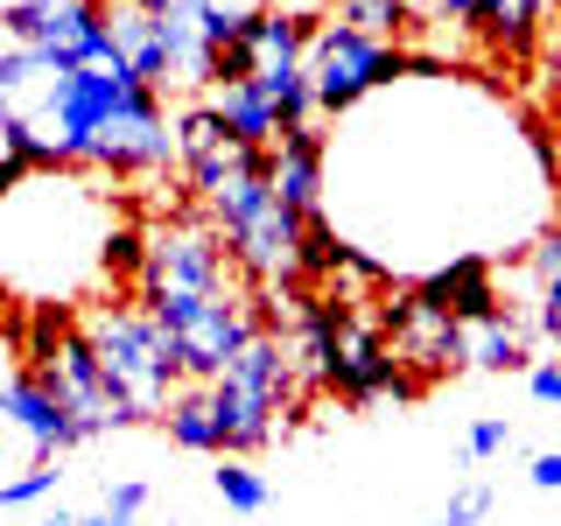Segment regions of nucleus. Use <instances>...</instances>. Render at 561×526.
I'll return each instance as SVG.
<instances>
[{"instance_id":"nucleus-1","label":"nucleus","mask_w":561,"mask_h":526,"mask_svg":"<svg viewBox=\"0 0 561 526\" xmlns=\"http://www.w3.org/2000/svg\"><path fill=\"white\" fill-rule=\"evenodd\" d=\"M78 323H84V338H92V351H99L105 386L119 393V408H127L134 421H162L169 400L190 386L169 330L154 323L140 302H92Z\"/></svg>"},{"instance_id":"nucleus-2","label":"nucleus","mask_w":561,"mask_h":526,"mask_svg":"<svg viewBox=\"0 0 561 526\" xmlns=\"http://www.w3.org/2000/svg\"><path fill=\"white\" fill-rule=\"evenodd\" d=\"M154 84H140L127 64H92V70H64L49 78L28 105V127L43 134V148L57 155V169H92L99 140L148 99Z\"/></svg>"},{"instance_id":"nucleus-3","label":"nucleus","mask_w":561,"mask_h":526,"mask_svg":"<svg viewBox=\"0 0 561 526\" xmlns=\"http://www.w3.org/2000/svg\"><path fill=\"white\" fill-rule=\"evenodd\" d=\"M302 393V373H295V344L260 330L253 344L210 379V408H218V428H225V456H253L280 435V414L295 408Z\"/></svg>"},{"instance_id":"nucleus-4","label":"nucleus","mask_w":561,"mask_h":526,"mask_svg":"<svg viewBox=\"0 0 561 526\" xmlns=\"http://www.w3.org/2000/svg\"><path fill=\"white\" fill-rule=\"evenodd\" d=\"M0 43L35 49L49 78L92 70V64H119L113 8H105V0H8V8H0Z\"/></svg>"},{"instance_id":"nucleus-5","label":"nucleus","mask_w":561,"mask_h":526,"mask_svg":"<svg viewBox=\"0 0 561 526\" xmlns=\"http://www.w3.org/2000/svg\"><path fill=\"white\" fill-rule=\"evenodd\" d=\"M140 309L169 330V344H175V358H183L190 386H210L245 344L260 338L253 295H239V288H225V295H169V302H140Z\"/></svg>"},{"instance_id":"nucleus-6","label":"nucleus","mask_w":561,"mask_h":526,"mask_svg":"<svg viewBox=\"0 0 561 526\" xmlns=\"http://www.w3.org/2000/svg\"><path fill=\"white\" fill-rule=\"evenodd\" d=\"M309 78H316V105H323V119H337L358 99H373V92H386V84L414 78V57L400 43H379V35L351 28V22H316V35H309Z\"/></svg>"},{"instance_id":"nucleus-7","label":"nucleus","mask_w":561,"mask_h":526,"mask_svg":"<svg viewBox=\"0 0 561 526\" xmlns=\"http://www.w3.org/2000/svg\"><path fill=\"white\" fill-rule=\"evenodd\" d=\"M225 274H232L225 232L210 218H197V210H183V225H169V232L148 245L140 302H169V295H225Z\"/></svg>"},{"instance_id":"nucleus-8","label":"nucleus","mask_w":561,"mask_h":526,"mask_svg":"<svg viewBox=\"0 0 561 526\" xmlns=\"http://www.w3.org/2000/svg\"><path fill=\"white\" fill-rule=\"evenodd\" d=\"M28 373L70 408V421H78V443H99V435H113V428H134V414L119 408V393L105 386V365H99L92 338H84V323L70 330V338L49 351L43 365H28Z\"/></svg>"},{"instance_id":"nucleus-9","label":"nucleus","mask_w":561,"mask_h":526,"mask_svg":"<svg viewBox=\"0 0 561 526\" xmlns=\"http://www.w3.org/2000/svg\"><path fill=\"white\" fill-rule=\"evenodd\" d=\"M302 232H309V218L274 197L260 218H245L239 232L225 239V253H232V267L253 281V288H302Z\"/></svg>"},{"instance_id":"nucleus-10","label":"nucleus","mask_w":561,"mask_h":526,"mask_svg":"<svg viewBox=\"0 0 561 526\" xmlns=\"http://www.w3.org/2000/svg\"><path fill=\"white\" fill-rule=\"evenodd\" d=\"M323 386L330 393H344L351 408H373V400H408L414 393V373L393 358V344L379 338V323H351V338L330 351V365H323Z\"/></svg>"},{"instance_id":"nucleus-11","label":"nucleus","mask_w":561,"mask_h":526,"mask_svg":"<svg viewBox=\"0 0 561 526\" xmlns=\"http://www.w3.org/2000/svg\"><path fill=\"white\" fill-rule=\"evenodd\" d=\"M379 338L393 344V358L408 365V373H456L463 358V323L443 309H428L421 295H393V302L379 309Z\"/></svg>"},{"instance_id":"nucleus-12","label":"nucleus","mask_w":561,"mask_h":526,"mask_svg":"<svg viewBox=\"0 0 561 526\" xmlns=\"http://www.w3.org/2000/svg\"><path fill=\"white\" fill-rule=\"evenodd\" d=\"M0 421H8V428L28 443L35 464H57L64 449H78V421H70V408H64V400L28 373V365L0 379Z\"/></svg>"},{"instance_id":"nucleus-13","label":"nucleus","mask_w":561,"mask_h":526,"mask_svg":"<svg viewBox=\"0 0 561 526\" xmlns=\"http://www.w3.org/2000/svg\"><path fill=\"white\" fill-rule=\"evenodd\" d=\"M414 295H421L428 309L456 316V323H484V316H505V309H499L505 295H499V267H491V253H456L449 267H435Z\"/></svg>"},{"instance_id":"nucleus-14","label":"nucleus","mask_w":561,"mask_h":526,"mask_svg":"<svg viewBox=\"0 0 561 526\" xmlns=\"http://www.w3.org/2000/svg\"><path fill=\"white\" fill-rule=\"evenodd\" d=\"M323 169H330V140L316 127H295L274 140V197L288 210H302V218L323 210Z\"/></svg>"},{"instance_id":"nucleus-15","label":"nucleus","mask_w":561,"mask_h":526,"mask_svg":"<svg viewBox=\"0 0 561 526\" xmlns=\"http://www.w3.org/2000/svg\"><path fill=\"white\" fill-rule=\"evenodd\" d=\"M210 113L225 119V134H232L239 148H274L280 140V113H274V99L260 92V78L218 84V92H210Z\"/></svg>"},{"instance_id":"nucleus-16","label":"nucleus","mask_w":561,"mask_h":526,"mask_svg":"<svg viewBox=\"0 0 561 526\" xmlns=\"http://www.w3.org/2000/svg\"><path fill=\"white\" fill-rule=\"evenodd\" d=\"M113 49H119V64L134 70L140 84H175V64H169V35H162V22L154 14H134V8H119L113 14Z\"/></svg>"},{"instance_id":"nucleus-17","label":"nucleus","mask_w":561,"mask_h":526,"mask_svg":"<svg viewBox=\"0 0 561 526\" xmlns=\"http://www.w3.org/2000/svg\"><path fill=\"white\" fill-rule=\"evenodd\" d=\"M463 358L478 373H534V351H526V330L513 316H484V323H463Z\"/></svg>"},{"instance_id":"nucleus-18","label":"nucleus","mask_w":561,"mask_h":526,"mask_svg":"<svg viewBox=\"0 0 561 526\" xmlns=\"http://www.w3.org/2000/svg\"><path fill=\"white\" fill-rule=\"evenodd\" d=\"M169 443L190 449V456H225V428H218V408H210V386H183L162 414Z\"/></svg>"},{"instance_id":"nucleus-19","label":"nucleus","mask_w":561,"mask_h":526,"mask_svg":"<svg viewBox=\"0 0 561 526\" xmlns=\"http://www.w3.org/2000/svg\"><path fill=\"white\" fill-rule=\"evenodd\" d=\"M540 22H548V0H478V28L505 57H526L540 43Z\"/></svg>"},{"instance_id":"nucleus-20","label":"nucleus","mask_w":561,"mask_h":526,"mask_svg":"<svg viewBox=\"0 0 561 526\" xmlns=\"http://www.w3.org/2000/svg\"><path fill=\"white\" fill-rule=\"evenodd\" d=\"M260 92L274 99V113H280V134H295V127H316V119H323V105H316V78H309V64H295V70H267V78H260Z\"/></svg>"},{"instance_id":"nucleus-21","label":"nucleus","mask_w":561,"mask_h":526,"mask_svg":"<svg viewBox=\"0 0 561 526\" xmlns=\"http://www.w3.org/2000/svg\"><path fill=\"white\" fill-rule=\"evenodd\" d=\"M408 0H337V22H351V28H365V35H379V43H393L400 28H414L408 22Z\"/></svg>"},{"instance_id":"nucleus-22","label":"nucleus","mask_w":561,"mask_h":526,"mask_svg":"<svg viewBox=\"0 0 561 526\" xmlns=\"http://www.w3.org/2000/svg\"><path fill=\"white\" fill-rule=\"evenodd\" d=\"M210 484H218V499L232 505V513H260V505H267V478H260L245 456H225V464L210 470Z\"/></svg>"},{"instance_id":"nucleus-23","label":"nucleus","mask_w":561,"mask_h":526,"mask_svg":"<svg viewBox=\"0 0 561 526\" xmlns=\"http://www.w3.org/2000/svg\"><path fill=\"white\" fill-rule=\"evenodd\" d=\"M337 267H344V239H337V225L316 210L309 232H302V281H337Z\"/></svg>"},{"instance_id":"nucleus-24","label":"nucleus","mask_w":561,"mask_h":526,"mask_svg":"<svg viewBox=\"0 0 561 526\" xmlns=\"http://www.w3.org/2000/svg\"><path fill=\"white\" fill-rule=\"evenodd\" d=\"M225 119L210 113V105H190V113H175V155L183 162H197V155H210V148H225Z\"/></svg>"},{"instance_id":"nucleus-25","label":"nucleus","mask_w":561,"mask_h":526,"mask_svg":"<svg viewBox=\"0 0 561 526\" xmlns=\"http://www.w3.org/2000/svg\"><path fill=\"white\" fill-rule=\"evenodd\" d=\"M148 245H154V239H140L134 225H113V239H105L99 267L113 274V281H140V274H148Z\"/></svg>"},{"instance_id":"nucleus-26","label":"nucleus","mask_w":561,"mask_h":526,"mask_svg":"<svg viewBox=\"0 0 561 526\" xmlns=\"http://www.w3.org/2000/svg\"><path fill=\"white\" fill-rule=\"evenodd\" d=\"M57 491V464H28L22 478H0V513L8 505H35V499H49Z\"/></svg>"},{"instance_id":"nucleus-27","label":"nucleus","mask_w":561,"mask_h":526,"mask_svg":"<svg viewBox=\"0 0 561 526\" xmlns=\"http://www.w3.org/2000/svg\"><path fill=\"white\" fill-rule=\"evenodd\" d=\"M505 449H513V421H499V414H478V421H470V435H463V456H470V464L505 456Z\"/></svg>"},{"instance_id":"nucleus-28","label":"nucleus","mask_w":561,"mask_h":526,"mask_svg":"<svg viewBox=\"0 0 561 526\" xmlns=\"http://www.w3.org/2000/svg\"><path fill=\"white\" fill-rule=\"evenodd\" d=\"M484 513H491V491H484V484H470V491H456V499H449L428 526H478Z\"/></svg>"},{"instance_id":"nucleus-29","label":"nucleus","mask_w":561,"mask_h":526,"mask_svg":"<svg viewBox=\"0 0 561 526\" xmlns=\"http://www.w3.org/2000/svg\"><path fill=\"white\" fill-rule=\"evenodd\" d=\"M534 330L554 344V358H561V281H548V288H534Z\"/></svg>"},{"instance_id":"nucleus-30","label":"nucleus","mask_w":561,"mask_h":526,"mask_svg":"<svg viewBox=\"0 0 561 526\" xmlns=\"http://www.w3.org/2000/svg\"><path fill=\"white\" fill-rule=\"evenodd\" d=\"M526 393H534L540 408H561V358H540L534 373H526Z\"/></svg>"},{"instance_id":"nucleus-31","label":"nucleus","mask_w":561,"mask_h":526,"mask_svg":"<svg viewBox=\"0 0 561 526\" xmlns=\"http://www.w3.org/2000/svg\"><path fill=\"white\" fill-rule=\"evenodd\" d=\"M140 505H148V484H140V478H119L113 491H105V513H127V519H140Z\"/></svg>"},{"instance_id":"nucleus-32","label":"nucleus","mask_w":561,"mask_h":526,"mask_svg":"<svg viewBox=\"0 0 561 526\" xmlns=\"http://www.w3.org/2000/svg\"><path fill=\"white\" fill-rule=\"evenodd\" d=\"M526 484H534V491H561V449H540L534 470H526Z\"/></svg>"},{"instance_id":"nucleus-33","label":"nucleus","mask_w":561,"mask_h":526,"mask_svg":"<svg viewBox=\"0 0 561 526\" xmlns=\"http://www.w3.org/2000/svg\"><path fill=\"white\" fill-rule=\"evenodd\" d=\"M540 78H548V92L561 99V22H554V35H548V49H540Z\"/></svg>"},{"instance_id":"nucleus-34","label":"nucleus","mask_w":561,"mask_h":526,"mask_svg":"<svg viewBox=\"0 0 561 526\" xmlns=\"http://www.w3.org/2000/svg\"><path fill=\"white\" fill-rule=\"evenodd\" d=\"M28 175H35L28 162H14V155H0V204H8V197H14V190H22V183H28Z\"/></svg>"},{"instance_id":"nucleus-35","label":"nucleus","mask_w":561,"mask_h":526,"mask_svg":"<svg viewBox=\"0 0 561 526\" xmlns=\"http://www.w3.org/2000/svg\"><path fill=\"white\" fill-rule=\"evenodd\" d=\"M119 8H134V14H169L175 0H119Z\"/></svg>"},{"instance_id":"nucleus-36","label":"nucleus","mask_w":561,"mask_h":526,"mask_svg":"<svg viewBox=\"0 0 561 526\" xmlns=\"http://www.w3.org/2000/svg\"><path fill=\"white\" fill-rule=\"evenodd\" d=\"M84 526H134V519H127V513H105V505H99V513L84 519Z\"/></svg>"},{"instance_id":"nucleus-37","label":"nucleus","mask_w":561,"mask_h":526,"mask_svg":"<svg viewBox=\"0 0 561 526\" xmlns=\"http://www.w3.org/2000/svg\"><path fill=\"white\" fill-rule=\"evenodd\" d=\"M43 526H84L78 513H64V505H57V513H43Z\"/></svg>"},{"instance_id":"nucleus-38","label":"nucleus","mask_w":561,"mask_h":526,"mask_svg":"<svg viewBox=\"0 0 561 526\" xmlns=\"http://www.w3.org/2000/svg\"><path fill=\"white\" fill-rule=\"evenodd\" d=\"M288 8H295V14H316V8H323V0H288Z\"/></svg>"},{"instance_id":"nucleus-39","label":"nucleus","mask_w":561,"mask_h":526,"mask_svg":"<svg viewBox=\"0 0 561 526\" xmlns=\"http://www.w3.org/2000/svg\"><path fill=\"white\" fill-rule=\"evenodd\" d=\"M0 155H8V134H0Z\"/></svg>"}]
</instances>
